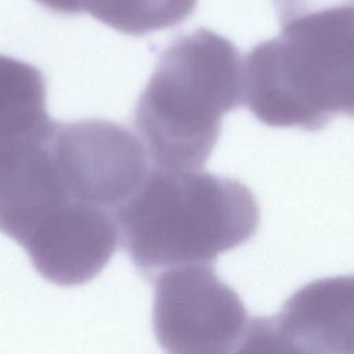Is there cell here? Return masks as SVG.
Wrapping results in <instances>:
<instances>
[{"mask_svg": "<svg viewBox=\"0 0 354 354\" xmlns=\"http://www.w3.org/2000/svg\"><path fill=\"white\" fill-rule=\"evenodd\" d=\"M153 281V332L166 354H232L249 319L212 264L169 268Z\"/></svg>", "mask_w": 354, "mask_h": 354, "instance_id": "277c9868", "label": "cell"}, {"mask_svg": "<svg viewBox=\"0 0 354 354\" xmlns=\"http://www.w3.org/2000/svg\"><path fill=\"white\" fill-rule=\"evenodd\" d=\"M243 101V59L224 36L198 29L162 54L136 108V129L159 167L199 170L223 115Z\"/></svg>", "mask_w": 354, "mask_h": 354, "instance_id": "3957f363", "label": "cell"}, {"mask_svg": "<svg viewBox=\"0 0 354 354\" xmlns=\"http://www.w3.org/2000/svg\"><path fill=\"white\" fill-rule=\"evenodd\" d=\"M232 354H308L278 315L249 319Z\"/></svg>", "mask_w": 354, "mask_h": 354, "instance_id": "8fae6325", "label": "cell"}, {"mask_svg": "<svg viewBox=\"0 0 354 354\" xmlns=\"http://www.w3.org/2000/svg\"><path fill=\"white\" fill-rule=\"evenodd\" d=\"M50 116L0 131V231L19 245L75 201L53 151Z\"/></svg>", "mask_w": 354, "mask_h": 354, "instance_id": "8992f818", "label": "cell"}, {"mask_svg": "<svg viewBox=\"0 0 354 354\" xmlns=\"http://www.w3.org/2000/svg\"><path fill=\"white\" fill-rule=\"evenodd\" d=\"M281 36L243 61V101L264 124L322 129L354 118V0H275Z\"/></svg>", "mask_w": 354, "mask_h": 354, "instance_id": "6da1fadb", "label": "cell"}, {"mask_svg": "<svg viewBox=\"0 0 354 354\" xmlns=\"http://www.w3.org/2000/svg\"><path fill=\"white\" fill-rule=\"evenodd\" d=\"M278 318L310 354H354V275L304 285Z\"/></svg>", "mask_w": 354, "mask_h": 354, "instance_id": "ba28073f", "label": "cell"}, {"mask_svg": "<svg viewBox=\"0 0 354 354\" xmlns=\"http://www.w3.org/2000/svg\"><path fill=\"white\" fill-rule=\"evenodd\" d=\"M119 243L113 213L72 202L39 225L21 245L47 281L82 285L98 275Z\"/></svg>", "mask_w": 354, "mask_h": 354, "instance_id": "52a82bcc", "label": "cell"}, {"mask_svg": "<svg viewBox=\"0 0 354 354\" xmlns=\"http://www.w3.org/2000/svg\"><path fill=\"white\" fill-rule=\"evenodd\" d=\"M47 116L46 80L19 59L0 55V131Z\"/></svg>", "mask_w": 354, "mask_h": 354, "instance_id": "30bf717a", "label": "cell"}, {"mask_svg": "<svg viewBox=\"0 0 354 354\" xmlns=\"http://www.w3.org/2000/svg\"><path fill=\"white\" fill-rule=\"evenodd\" d=\"M36 1L55 12L77 14L80 11H84V0H36Z\"/></svg>", "mask_w": 354, "mask_h": 354, "instance_id": "7c38bea8", "label": "cell"}, {"mask_svg": "<svg viewBox=\"0 0 354 354\" xmlns=\"http://www.w3.org/2000/svg\"><path fill=\"white\" fill-rule=\"evenodd\" d=\"M53 151L69 195L111 213L137 191L149 171L142 142L108 120L57 123Z\"/></svg>", "mask_w": 354, "mask_h": 354, "instance_id": "5b68a950", "label": "cell"}, {"mask_svg": "<svg viewBox=\"0 0 354 354\" xmlns=\"http://www.w3.org/2000/svg\"><path fill=\"white\" fill-rule=\"evenodd\" d=\"M198 0H84V11L127 35H145L181 24Z\"/></svg>", "mask_w": 354, "mask_h": 354, "instance_id": "9c48e42d", "label": "cell"}, {"mask_svg": "<svg viewBox=\"0 0 354 354\" xmlns=\"http://www.w3.org/2000/svg\"><path fill=\"white\" fill-rule=\"evenodd\" d=\"M113 217L123 249L153 281L169 268L212 264L245 243L257 231L260 210L238 180L156 166Z\"/></svg>", "mask_w": 354, "mask_h": 354, "instance_id": "7a4b0ae2", "label": "cell"}]
</instances>
